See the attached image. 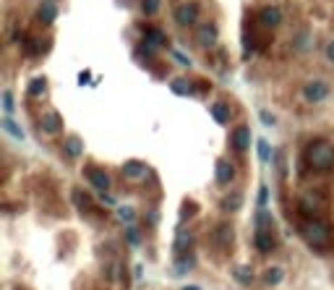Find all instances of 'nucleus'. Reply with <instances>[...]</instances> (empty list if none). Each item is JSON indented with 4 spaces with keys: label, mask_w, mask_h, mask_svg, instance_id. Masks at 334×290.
Segmentation results:
<instances>
[{
    "label": "nucleus",
    "mask_w": 334,
    "mask_h": 290,
    "mask_svg": "<svg viewBox=\"0 0 334 290\" xmlns=\"http://www.w3.org/2000/svg\"><path fill=\"white\" fill-rule=\"evenodd\" d=\"M123 175L131 178V180H144L149 175V167L144 162H139V160H131V162L123 165Z\"/></svg>",
    "instance_id": "nucleus-7"
},
{
    "label": "nucleus",
    "mask_w": 334,
    "mask_h": 290,
    "mask_svg": "<svg viewBox=\"0 0 334 290\" xmlns=\"http://www.w3.org/2000/svg\"><path fill=\"white\" fill-rule=\"evenodd\" d=\"M285 280V269L282 267H271V269H266V274H264V282L266 285H280Z\"/></svg>",
    "instance_id": "nucleus-17"
},
{
    "label": "nucleus",
    "mask_w": 334,
    "mask_h": 290,
    "mask_svg": "<svg viewBox=\"0 0 334 290\" xmlns=\"http://www.w3.org/2000/svg\"><path fill=\"white\" fill-rule=\"evenodd\" d=\"M146 42L154 44V47H162L167 39H164V34L159 32V29H146Z\"/></svg>",
    "instance_id": "nucleus-20"
},
{
    "label": "nucleus",
    "mask_w": 334,
    "mask_h": 290,
    "mask_svg": "<svg viewBox=\"0 0 334 290\" xmlns=\"http://www.w3.org/2000/svg\"><path fill=\"white\" fill-rule=\"evenodd\" d=\"M0 126H3V131H8L11 136H13V139H26V133H24V128H19L16 123H13V120L11 118H3V123H0Z\"/></svg>",
    "instance_id": "nucleus-18"
},
{
    "label": "nucleus",
    "mask_w": 334,
    "mask_h": 290,
    "mask_svg": "<svg viewBox=\"0 0 334 290\" xmlns=\"http://www.w3.org/2000/svg\"><path fill=\"white\" fill-rule=\"evenodd\" d=\"M3 113H6V118L13 115V94H11V91H6V94H3Z\"/></svg>",
    "instance_id": "nucleus-25"
},
{
    "label": "nucleus",
    "mask_w": 334,
    "mask_h": 290,
    "mask_svg": "<svg viewBox=\"0 0 334 290\" xmlns=\"http://www.w3.org/2000/svg\"><path fill=\"white\" fill-rule=\"evenodd\" d=\"M300 209H303V215H308V220H313L318 212H321V204H318L313 196H306V199H300Z\"/></svg>",
    "instance_id": "nucleus-13"
},
{
    "label": "nucleus",
    "mask_w": 334,
    "mask_h": 290,
    "mask_svg": "<svg viewBox=\"0 0 334 290\" xmlns=\"http://www.w3.org/2000/svg\"><path fill=\"white\" fill-rule=\"evenodd\" d=\"M102 202L107 204V207H115V199H113V196H107V194H102Z\"/></svg>",
    "instance_id": "nucleus-35"
},
{
    "label": "nucleus",
    "mask_w": 334,
    "mask_h": 290,
    "mask_svg": "<svg viewBox=\"0 0 334 290\" xmlns=\"http://www.w3.org/2000/svg\"><path fill=\"white\" fill-rule=\"evenodd\" d=\"M217 238H219V243H222V246H227V240L233 238L230 227H219V230H217Z\"/></svg>",
    "instance_id": "nucleus-28"
},
{
    "label": "nucleus",
    "mask_w": 334,
    "mask_h": 290,
    "mask_svg": "<svg viewBox=\"0 0 334 290\" xmlns=\"http://www.w3.org/2000/svg\"><path fill=\"white\" fill-rule=\"evenodd\" d=\"M306 160H308V165L313 167V170L326 173V170H331V167H334V147L329 141H324V139H318V141H313L308 147Z\"/></svg>",
    "instance_id": "nucleus-1"
},
{
    "label": "nucleus",
    "mask_w": 334,
    "mask_h": 290,
    "mask_svg": "<svg viewBox=\"0 0 334 290\" xmlns=\"http://www.w3.org/2000/svg\"><path fill=\"white\" fill-rule=\"evenodd\" d=\"M300 233H303V238H306L311 246H329V240H331V227L326 222H321V220H316V217L303 222Z\"/></svg>",
    "instance_id": "nucleus-2"
},
{
    "label": "nucleus",
    "mask_w": 334,
    "mask_h": 290,
    "mask_svg": "<svg viewBox=\"0 0 334 290\" xmlns=\"http://www.w3.org/2000/svg\"><path fill=\"white\" fill-rule=\"evenodd\" d=\"M39 128L44 133H60L63 131V118H60L58 113H44L42 120H39Z\"/></svg>",
    "instance_id": "nucleus-8"
},
{
    "label": "nucleus",
    "mask_w": 334,
    "mask_h": 290,
    "mask_svg": "<svg viewBox=\"0 0 334 290\" xmlns=\"http://www.w3.org/2000/svg\"><path fill=\"white\" fill-rule=\"evenodd\" d=\"M196 19H199V6L196 3H186L175 11V21L180 26H191V24H196Z\"/></svg>",
    "instance_id": "nucleus-4"
},
{
    "label": "nucleus",
    "mask_w": 334,
    "mask_h": 290,
    "mask_svg": "<svg viewBox=\"0 0 334 290\" xmlns=\"http://www.w3.org/2000/svg\"><path fill=\"white\" fill-rule=\"evenodd\" d=\"M44 89H47V81H44V79H34L32 84H29V94H32V97H39Z\"/></svg>",
    "instance_id": "nucleus-22"
},
{
    "label": "nucleus",
    "mask_w": 334,
    "mask_h": 290,
    "mask_svg": "<svg viewBox=\"0 0 334 290\" xmlns=\"http://www.w3.org/2000/svg\"><path fill=\"white\" fill-rule=\"evenodd\" d=\"M256 149H259V157H261L264 162H269V160H271V149H269L266 139H259V144H256Z\"/></svg>",
    "instance_id": "nucleus-24"
},
{
    "label": "nucleus",
    "mask_w": 334,
    "mask_h": 290,
    "mask_svg": "<svg viewBox=\"0 0 334 290\" xmlns=\"http://www.w3.org/2000/svg\"><path fill=\"white\" fill-rule=\"evenodd\" d=\"M233 178H235V167L230 162L219 160L217 162V183H222V186H225V183H230Z\"/></svg>",
    "instance_id": "nucleus-12"
},
{
    "label": "nucleus",
    "mask_w": 334,
    "mask_h": 290,
    "mask_svg": "<svg viewBox=\"0 0 334 290\" xmlns=\"http://www.w3.org/2000/svg\"><path fill=\"white\" fill-rule=\"evenodd\" d=\"M271 222V215H266V212H261L259 220H256V225H259V230H266V225Z\"/></svg>",
    "instance_id": "nucleus-30"
},
{
    "label": "nucleus",
    "mask_w": 334,
    "mask_h": 290,
    "mask_svg": "<svg viewBox=\"0 0 334 290\" xmlns=\"http://www.w3.org/2000/svg\"><path fill=\"white\" fill-rule=\"evenodd\" d=\"M253 243H256V249H259L261 254H269L271 249L277 246V243H274V238H271V233H269V230H256V238H253Z\"/></svg>",
    "instance_id": "nucleus-9"
},
{
    "label": "nucleus",
    "mask_w": 334,
    "mask_h": 290,
    "mask_svg": "<svg viewBox=\"0 0 334 290\" xmlns=\"http://www.w3.org/2000/svg\"><path fill=\"white\" fill-rule=\"evenodd\" d=\"M73 199H76V204H79V207H84V209L89 207V196H86L81 188H76V191H73Z\"/></svg>",
    "instance_id": "nucleus-27"
},
{
    "label": "nucleus",
    "mask_w": 334,
    "mask_h": 290,
    "mask_svg": "<svg viewBox=\"0 0 334 290\" xmlns=\"http://www.w3.org/2000/svg\"><path fill=\"white\" fill-rule=\"evenodd\" d=\"M222 207H225V209H238V207H240V196H230V199H227Z\"/></svg>",
    "instance_id": "nucleus-31"
},
{
    "label": "nucleus",
    "mask_w": 334,
    "mask_h": 290,
    "mask_svg": "<svg viewBox=\"0 0 334 290\" xmlns=\"http://www.w3.org/2000/svg\"><path fill=\"white\" fill-rule=\"evenodd\" d=\"M37 16H39L42 24H52V21L58 19V8H55L52 3H44V6H39V13H37Z\"/></svg>",
    "instance_id": "nucleus-15"
},
{
    "label": "nucleus",
    "mask_w": 334,
    "mask_h": 290,
    "mask_svg": "<svg viewBox=\"0 0 334 290\" xmlns=\"http://www.w3.org/2000/svg\"><path fill=\"white\" fill-rule=\"evenodd\" d=\"M128 240H131V246H136V243H139V235H136V230H128Z\"/></svg>",
    "instance_id": "nucleus-34"
},
{
    "label": "nucleus",
    "mask_w": 334,
    "mask_h": 290,
    "mask_svg": "<svg viewBox=\"0 0 334 290\" xmlns=\"http://www.w3.org/2000/svg\"><path fill=\"white\" fill-rule=\"evenodd\" d=\"M84 175H86L89 180H92L102 194H107V188H110V175L104 173V170H99V167H86Z\"/></svg>",
    "instance_id": "nucleus-5"
},
{
    "label": "nucleus",
    "mask_w": 334,
    "mask_h": 290,
    "mask_svg": "<svg viewBox=\"0 0 334 290\" xmlns=\"http://www.w3.org/2000/svg\"><path fill=\"white\" fill-rule=\"evenodd\" d=\"M63 152H66V157H81L84 155V141L79 136H68L63 141Z\"/></svg>",
    "instance_id": "nucleus-11"
},
{
    "label": "nucleus",
    "mask_w": 334,
    "mask_h": 290,
    "mask_svg": "<svg viewBox=\"0 0 334 290\" xmlns=\"http://www.w3.org/2000/svg\"><path fill=\"white\" fill-rule=\"evenodd\" d=\"M141 8H144V13H157L159 11V0H141Z\"/></svg>",
    "instance_id": "nucleus-26"
},
{
    "label": "nucleus",
    "mask_w": 334,
    "mask_h": 290,
    "mask_svg": "<svg viewBox=\"0 0 334 290\" xmlns=\"http://www.w3.org/2000/svg\"><path fill=\"white\" fill-rule=\"evenodd\" d=\"M259 21H261V26H266V29H274V26L282 24V11L274 8V6L261 8V11H259Z\"/></svg>",
    "instance_id": "nucleus-6"
},
{
    "label": "nucleus",
    "mask_w": 334,
    "mask_h": 290,
    "mask_svg": "<svg viewBox=\"0 0 334 290\" xmlns=\"http://www.w3.org/2000/svg\"><path fill=\"white\" fill-rule=\"evenodd\" d=\"M261 123H264V126H274V115L264 110V113H261Z\"/></svg>",
    "instance_id": "nucleus-32"
},
{
    "label": "nucleus",
    "mask_w": 334,
    "mask_h": 290,
    "mask_svg": "<svg viewBox=\"0 0 334 290\" xmlns=\"http://www.w3.org/2000/svg\"><path fill=\"white\" fill-rule=\"evenodd\" d=\"M183 290H199V287H188V285H186V287H183Z\"/></svg>",
    "instance_id": "nucleus-39"
},
{
    "label": "nucleus",
    "mask_w": 334,
    "mask_h": 290,
    "mask_svg": "<svg viewBox=\"0 0 334 290\" xmlns=\"http://www.w3.org/2000/svg\"><path fill=\"white\" fill-rule=\"evenodd\" d=\"M233 147H235L238 152H246V149L251 147V131H248L246 126L235 128V133H233Z\"/></svg>",
    "instance_id": "nucleus-10"
},
{
    "label": "nucleus",
    "mask_w": 334,
    "mask_h": 290,
    "mask_svg": "<svg viewBox=\"0 0 334 290\" xmlns=\"http://www.w3.org/2000/svg\"><path fill=\"white\" fill-rule=\"evenodd\" d=\"M266 202H269V188L261 186V188H259V204H266Z\"/></svg>",
    "instance_id": "nucleus-33"
},
{
    "label": "nucleus",
    "mask_w": 334,
    "mask_h": 290,
    "mask_svg": "<svg viewBox=\"0 0 334 290\" xmlns=\"http://www.w3.org/2000/svg\"><path fill=\"white\" fill-rule=\"evenodd\" d=\"M326 55H329V60H334V42H329V47H326Z\"/></svg>",
    "instance_id": "nucleus-38"
},
{
    "label": "nucleus",
    "mask_w": 334,
    "mask_h": 290,
    "mask_svg": "<svg viewBox=\"0 0 334 290\" xmlns=\"http://www.w3.org/2000/svg\"><path fill=\"white\" fill-rule=\"evenodd\" d=\"M199 42L204 44V47H211V44L217 42V29L211 26V24L201 26V29H199Z\"/></svg>",
    "instance_id": "nucleus-14"
},
{
    "label": "nucleus",
    "mask_w": 334,
    "mask_h": 290,
    "mask_svg": "<svg viewBox=\"0 0 334 290\" xmlns=\"http://www.w3.org/2000/svg\"><path fill=\"white\" fill-rule=\"evenodd\" d=\"M173 55H175V60H180L183 66H188V58H186V55H180V53H173Z\"/></svg>",
    "instance_id": "nucleus-37"
},
{
    "label": "nucleus",
    "mask_w": 334,
    "mask_h": 290,
    "mask_svg": "<svg viewBox=\"0 0 334 290\" xmlns=\"http://www.w3.org/2000/svg\"><path fill=\"white\" fill-rule=\"evenodd\" d=\"M170 89L175 91V94H180V97H188V94H191V84H188L186 79H175V81L170 84Z\"/></svg>",
    "instance_id": "nucleus-21"
},
{
    "label": "nucleus",
    "mask_w": 334,
    "mask_h": 290,
    "mask_svg": "<svg viewBox=\"0 0 334 290\" xmlns=\"http://www.w3.org/2000/svg\"><path fill=\"white\" fill-rule=\"evenodd\" d=\"M326 94H329V86L324 84V81H308L306 84V89H303V97H306L308 102H321V100H326Z\"/></svg>",
    "instance_id": "nucleus-3"
},
{
    "label": "nucleus",
    "mask_w": 334,
    "mask_h": 290,
    "mask_svg": "<svg viewBox=\"0 0 334 290\" xmlns=\"http://www.w3.org/2000/svg\"><path fill=\"white\" fill-rule=\"evenodd\" d=\"M233 274H235V280H238L240 285H251V280H253L251 267H235V269H233Z\"/></svg>",
    "instance_id": "nucleus-19"
},
{
    "label": "nucleus",
    "mask_w": 334,
    "mask_h": 290,
    "mask_svg": "<svg viewBox=\"0 0 334 290\" xmlns=\"http://www.w3.org/2000/svg\"><path fill=\"white\" fill-rule=\"evenodd\" d=\"M118 215H120V220H123V222H133L136 220V209L133 207H118Z\"/></svg>",
    "instance_id": "nucleus-23"
},
{
    "label": "nucleus",
    "mask_w": 334,
    "mask_h": 290,
    "mask_svg": "<svg viewBox=\"0 0 334 290\" xmlns=\"http://www.w3.org/2000/svg\"><path fill=\"white\" fill-rule=\"evenodd\" d=\"M188 246H191V238H186V235H180V238H178V243H175V251L180 254V251H186Z\"/></svg>",
    "instance_id": "nucleus-29"
},
{
    "label": "nucleus",
    "mask_w": 334,
    "mask_h": 290,
    "mask_svg": "<svg viewBox=\"0 0 334 290\" xmlns=\"http://www.w3.org/2000/svg\"><path fill=\"white\" fill-rule=\"evenodd\" d=\"M211 115H214L217 123H227L230 120V108L225 102H217V105H211Z\"/></svg>",
    "instance_id": "nucleus-16"
},
{
    "label": "nucleus",
    "mask_w": 334,
    "mask_h": 290,
    "mask_svg": "<svg viewBox=\"0 0 334 290\" xmlns=\"http://www.w3.org/2000/svg\"><path fill=\"white\" fill-rule=\"evenodd\" d=\"M86 81H89V71H81L79 73V84H86Z\"/></svg>",
    "instance_id": "nucleus-36"
}]
</instances>
